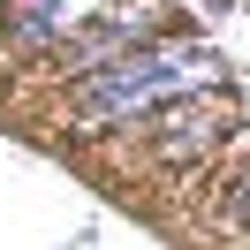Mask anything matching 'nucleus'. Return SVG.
<instances>
[{
	"instance_id": "2",
	"label": "nucleus",
	"mask_w": 250,
	"mask_h": 250,
	"mask_svg": "<svg viewBox=\"0 0 250 250\" xmlns=\"http://www.w3.org/2000/svg\"><path fill=\"white\" fill-rule=\"evenodd\" d=\"M0 23H8L16 46L46 53V46H68V31H76V0H8Z\"/></svg>"
},
{
	"instance_id": "3",
	"label": "nucleus",
	"mask_w": 250,
	"mask_h": 250,
	"mask_svg": "<svg viewBox=\"0 0 250 250\" xmlns=\"http://www.w3.org/2000/svg\"><path fill=\"white\" fill-rule=\"evenodd\" d=\"M243 220H250V174H243Z\"/></svg>"
},
{
	"instance_id": "4",
	"label": "nucleus",
	"mask_w": 250,
	"mask_h": 250,
	"mask_svg": "<svg viewBox=\"0 0 250 250\" xmlns=\"http://www.w3.org/2000/svg\"><path fill=\"white\" fill-rule=\"evenodd\" d=\"M0 16H8V0H0Z\"/></svg>"
},
{
	"instance_id": "1",
	"label": "nucleus",
	"mask_w": 250,
	"mask_h": 250,
	"mask_svg": "<svg viewBox=\"0 0 250 250\" xmlns=\"http://www.w3.org/2000/svg\"><path fill=\"white\" fill-rule=\"evenodd\" d=\"M205 83H220V61L205 46H137L76 83V114L83 122H137V114H159Z\"/></svg>"
}]
</instances>
